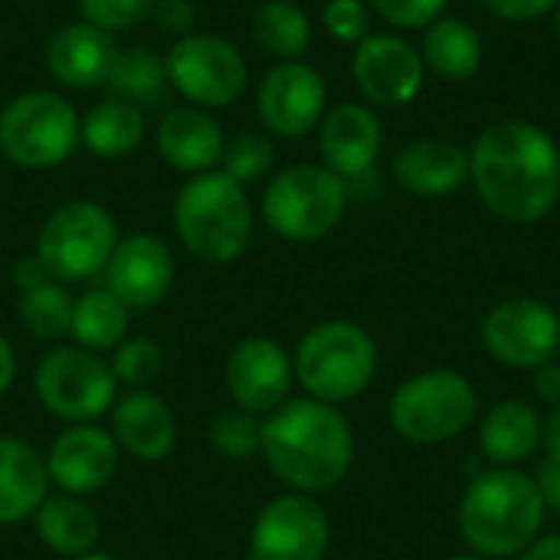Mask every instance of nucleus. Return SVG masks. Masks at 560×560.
Returning a JSON list of instances; mask_svg holds the SVG:
<instances>
[{
  "instance_id": "28",
  "label": "nucleus",
  "mask_w": 560,
  "mask_h": 560,
  "mask_svg": "<svg viewBox=\"0 0 560 560\" xmlns=\"http://www.w3.org/2000/svg\"><path fill=\"white\" fill-rule=\"evenodd\" d=\"M128 318L131 308L118 302L105 285L89 289L72 302V322H69V338L95 354L115 351L128 338Z\"/></svg>"
},
{
  "instance_id": "5",
  "label": "nucleus",
  "mask_w": 560,
  "mask_h": 560,
  "mask_svg": "<svg viewBox=\"0 0 560 560\" xmlns=\"http://www.w3.org/2000/svg\"><path fill=\"white\" fill-rule=\"evenodd\" d=\"M292 368L308 397L345 404L371 387L377 374V345L354 322H322L302 335Z\"/></svg>"
},
{
  "instance_id": "46",
  "label": "nucleus",
  "mask_w": 560,
  "mask_h": 560,
  "mask_svg": "<svg viewBox=\"0 0 560 560\" xmlns=\"http://www.w3.org/2000/svg\"><path fill=\"white\" fill-rule=\"evenodd\" d=\"M522 560H560V535L538 538L532 548H525Z\"/></svg>"
},
{
  "instance_id": "45",
  "label": "nucleus",
  "mask_w": 560,
  "mask_h": 560,
  "mask_svg": "<svg viewBox=\"0 0 560 560\" xmlns=\"http://www.w3.org/2000/svg\"><path fill=\"white\" fill-rule=\"evenodd\" d=\"M13 381H16V351H13L10 338L0 331V397L10 390Z\"/></svg>"
},
{
  "instance_id": "29",
  "label": "nucleus",
  "mask_w": 560,
  "mask_h": 560,
  "mask_svg": "<svg viewBox=\"0 0 560 560\" xmlns=\"http://www.w3.org/2000/svg\"><path fill=\"white\" fill-rule=\"evenodd\" d=\"M144 138V115L135 102L128 98H105L95 108H89V115L82 118V144L95 154V158H125L131 154Z\"/></svg>"
},
{
  "instance_id": "9",
  "label": "nucleus",
  "mask_w": 560,
  "mask_h": 560,
  "mask_svg": "<svg viewBox=\"0 0 560 560\" xmlns=\"http://www.w3.org/2000/svg\"><path fill=\"white\" fill-rule=\"evenodd\" d=\"M115 246V217L95 200H69L39 226L33 256L56 282H85L105 272Z\"/></svg>"
},
{
  "instance_id": "40",
  "label": "nucleus",
  "mask_w": 560,
  "mask_h": 560,
  "mask_svg": "<svg viewBox=\"0 0 560 560\" xmlns=\"http://www.w3.org/2000/svg\"><path fill=\"white\" fill-rule=\"evenodd\" d=\"M538 492L545 509L558 512L560 515V459H545L538 469Z\"/></svg>"
},
{
  "instance_id": "36",
  "label": "nucleus",
  "mask_w": 560,
  "mask_h": 560,
  "mask_svg": "<svg viewBox=\"0 0 560 560\" xmlns=\"http://www.w3.org/2000/svg\"><path fill=\"white\" fill-rule=\"evenodd\" d=\"M75 3L85 23L112 36L121 30L141 26L148 16H154V7H158V0H75Z\"/></svg>"
},
{
  "instance_id": "35",
  "label": "nucleus",
  "mask_w": 560,
  "mask_h": 560,
  "mask_svg": "<svg viewBox=\"0 0 560 560\" xmlns=\"http://www.w3.org/2000/svg\"><path fill=\"white\" fill-rule=\"evenodd\" d=\"M276 161V148L266 135L259 131H240L236 138L223 141V154H220V171L226 177H233L236 184H253L259 177L269 174Z\"/></svg>"
},
{
  "instance_id": "23",
  "label": "nucleus",
  "mask_w": 560,
  "mask_h": 560,
  "mask_svg": "<svg viewBox=\"0 0 560 560\" xmlns=\"http://www.w3.org/2000/svg\"><path fill=\"white\" fill-rule=\"evenodd\" d=\"M49 489L46 456L20 436H0V528L33 518Z\"/></svg>"
},
{
  "instance_id": "26",
  "label": "nucleus",
  "mask_w": 560,
  "mask_h": 560,
  "mask_svg": "<svg viewBox=\"0 0 560 560\" xmlns=\"http://www.w3.org/2000/svg\"><path fill=\"white\" fill-rule=\"evenodd\" d=\"M36 535L39 541L59 555V558H82L92 555L102 535V518L98 512L79 499V495H66V492H49L43 499V505L33 515Z\"/></svg>"
},
{
  "instance_id": "41",
  "label": "nucleus",
  "mask_w": 560,
  "mask_h": 560,
  "mask_svg": "<svg viewBox=\"0 0 560 560\" xmlns=\"http://www.w3.org/2000/svg\"><path fill=\"white\" fill-rule=\"evenodd\" d=\"M538 374H535V390H538V397L545 400V404H551V407H560V364L555 361H548V364H541V368H535Z\"/></svg>"
},
{
  "instance_id": "25",
  "label": "nucleus",
  "mask_w": 560,
  "mask_h": 560,
  "mask_svg": "<svg viewBox=\"0 0 560 560\" xmlns=\"http://www.w3.org/2000/svg\"><path fill=\"white\" fill-rule=\"evenodd\" d=\"M417 49H420L427 72H433L443 82H469L472 75H479L486 62L482 33L469 20L450 16V13H443L423 30V39Z\"/></svg>"
},
{
  "instance_id": "27",
  "label": "nucleus",
  "mask_w": 560,
  "mask_h": 560,
  "mask_svg": "<svg viewBox=\"0 0 560 560\" xmlns=\"http://www.w3.org/2000/svg\"><path fill=\"white\" fill-rule=\"evenodd\" d=\"M479 446L482 453L499 466H515L535 456L541 446V417L525 400H502L495 404L482 427H479Z\"/></svg>"
},
{
  "instance_id": "39",
  "label": "nucleus",
  "mask_w": 560,
  "mask_h": 560,
  "mask_svg": "<svg viewBox=\"0 0 560 560\" xmlns=\"http://www.w3.org/2000/svg\"><path fill=\"white\" fill-rule=\"evenodd\" d=\"M560 0H482V7L502 23H535L551 16Z\"/></svg>"
},
{
  "instance_id": "8",
  "label": "nucleus",
  "mask_w": 560,
  "mask_h": 560,
  "mask_svg": "<svg viewBox=\"0 0 560 560\" xmlns=\"http://www.w3.org/2000/svg\"><path fill=\"white\" fill-rule=\"evenodd\" d=\"M33 390L46 413L69 423H98L118 400V381L105 354L79 345L46 351L33 368Z\"/></svg>"
},
{
  "instance_id": "20",
  "label": "nucleus",
  "mask_w": 560,
  "mask_h": 560,
  "mask_svg": "<svg viewBox=\"0 0 560 560\" xmlns=\"http://www.w3.org/2000/svg\"><path fill=\"white\" fill-rule=\"evenodd\" d=\"M112 413V436L138 463H161L177 446V417L154 390H125Z\"/></svg>"
},
{
  "instance_id": "6",
  "label": "nucleus",
  "mask_w": 560,
  "mask_h": 560,
  "mask_svg": "<svg viewBox=\"0 0 560 560\" xmlns=\"http://www.w3.org/2000/svg\"><path fill=\"white\" fill-rule=\"evenodd\" d=\"M348 210V180L325 164H292L279 171L262 194L266 226L289 243L328 236Z\"/></svg>"
},
{
  "instance_id": "12",
  "label": "nucleus",
  "mask_w": 560,
  "mask_h": 560,
  "mask_svg": "<svg viewBox=\"0 0 560 560\" xmlns=\"http://www.w3.org/2000/svg\"><path fill=\"white\" fill-rule=\"evenodd\" d=\"M331 545V522L315 495L285 492L262 505L249 528V560H322Z\"/></svg>"
},
{
  "instance_id": "17",
  "label": "nucleus",
  "mask_w": 560,
  "mask_h": 560,
  "mask_svg": "<svg viewBox=\"0 0 560 560\" xmlns=\"http://www.w3.org/2000/svg\"><path fill=\"white\" fill-rule=\"evenodd\" d=\"M43 456L56 492L89 499L108 489V482L118 472L121 450L112 430L98 423H69L66 430H59V436L49 443Z\"/></svg>"
},
{
  "instance_id": "13",
  "label": "nucleus",
  "mask_w": 560,
  "mask_h": 560,
  "mask_svg": "<svg viewBox=\"0 0 560 560\" xmlns=\"http://www.w3.org/2000/svg\"><path fill=\"white\" fill-rule=\"evenodd\" d=\"M351 75L371 108H400L423 92L427 66L400 33H371L354 46Z\"/></svg>"
},
{
  "instance_id": "16",
  "label": "nucleus",
  "mask_w": 560,
  "mask_h": 560,
  "mask_svg": "<svg viewBox=\"0 0 560 560\" xmlns=\"http://www.w3.org/2000/svg\"><path fill=\"white\" fill-rule=\"evenodd\" d=\"M292 381H295V368L289 351L266 335L243 338L230 351L223 368V384L233 407L256 417H269L272 410H279L289 400Z\"/></svg>"
},
{
  "instance_id": "22",
  "label": "nucleus",
  "mask_w": 560,
  "mask_h": 560,
  "mask_svg": "<svg viewBox=\"0 0 560 560\" xmlns=\"http://www.w3.org/2000/svg\"><path fill=\"white\" fill-rule=\"evenodd\" d=\"M390 171L413 197H450L469 184V148L450 138H417L394 154Z\"/></svg>"
},
{
  "instance_id": "15",
  "label": "nucleus",
  "mask_w": 560,
  "mask_h": 560,
  "mask_svg": "<svg viewBox=\"0 0 560 560\" xmlns=\"http://www.w3.org/2000/svg\"><path fill=\"white\" fill-rule=\"evenodd\" d=\"M328 112V85L322 72L302 59L272 66L256 89V115L279 138H302L322 125Z\"/></svg>"
},
{
  "instance_id": "3",
  "label": "nucleus",
  "mask_w": 560,
  "mask_h": 560,
  "mask_svg": "<svg viewBox=\"0 0 560 560\" xmlns=\"http://www.w3.org/2000/svg\"><path fill=\"white\" fill-rule=\"evenodd\" d=\"M545 512L532 476L492 469L469 482L459 502V532L479 558H512L538 541Z\"/></svg>"
},
{
  "instance_id": "38",
  "label": "nucleus",
  "mask_w": 560,
  "mask_h": 560,
  "mask_svg": "<svg viewBox=\"0 0 560 560\" xmlns=\"http://www.w3.org/2000/svg\"><path fill=\"white\" fill-rule=\"evenodd\" d=\"M450 0H368L371 13H377L394 30H427L433 20L446 13Z\"/></svg>"
},
{
  "instance_id": "2",
  "label": "nucleus",
  "mask_w": 560,
  "mask_h": 560,
  "mask_svg": "<svg viewBox=\"0 0 560 560\" xmlns=\"http://www.w3.org/2000/svg\"><path fill=\"white\" fill-rule=\"evenodd\" d=\"M262 459L302 495L331 492L354 463V433L335 404L299 397L262 417Z\"/></svg>"
},
{
  "instance_id": "33",
  "label": "nucleus",
  "mask_w": 560,
  "mask_h": 560,
  "mask_svg": "<svg viewBox=\"0 0 560 560\" xmlns=\"http://www.w3.org/2000/svg\"><path fill=\"white\" fill-rule=\"evenodd\" d=\"M207 440L210 446L230 459V463H246L253 456L262 453V417L256 413H246L240 407L233 410H223L210 420L207 427Z\"/></svg>"
},
{
  "instance_id": "31",
  "label": "nucleus",
  "mask_w": 560,
  "mask_h": 560,
  "mask_svg": "<svg viewBox=\"0 0 560 560\" xmlns=\"http://www.w3.org/2000/svg\"><path fill=\"white\" fill-rule=\"evenodd\" d=\"M72 295L66 289V282L46 279L33 289L16 292V315L23 322V328L43 341H56L69 335V322H72Z\"/></svg>"
},
{
  "instance_id": "30",
  "label": "nucleus",
  "mask_w": 560,
  "mask_h": 560,
  "mask_svg": "<svg viewBox=\"0 0 560 560\" xmlns=\"http://www.w3.org/2000/svg\"><path fill=\"white\" fill-rule=\"evenodd\" d=\"M253 43L279 62H295L312 46V20L295 0H266L253 13Z\"/></svg>"
},
{
  "instance_id": "34",
  "label": "nucleus",
  "mask_w": 560,
  "mask_h": 560,
  "mask_svg": "<svg viewBox=\"0 0 560 560\" xmlns=\"http://www.w3.org/2000/svg\"><path fill=\"white\" fill-rule=\"evenodd\" d=\"M112 374L118 381V387H128V390H151V384L161 377L164 371V354H161V345L151 341V338H141V335H131L125 338L112 358Z\"/></svg>"
},
{
  "instance_id": "21",
  "label": "nucleus",
  "mask_w": 560,
  "mask_h": 560,
  "mask_svg": "<svg viewBox=\"0 0 560 560\" xmlns=\"http://www.w3.org/2000/svg\"><path fill=\"white\" fill-rule=\"evenodd\" d=\"M118 59V43L112 33L92 23H66L46 43V69L56 82L72 89L108 85L112 66Z\"/></svg>"
},
{
  "instance_id": "49",
  "label": "nucleus",
  "mask_w": 560,
  "mask_h": 560,
  "mask_svg": "<svg viewBox=\"0 0 560 560\" xmlns=\"http://www.w3.org/2000/svg\"><path fill=\"white\" fill-rule=\"evenodd\" d=\"M446 560H486V558H469V555H456V558H446Z\"/></svg>"
},
{
  "instance_id": "47",
  "label": "nucleus",
  "mask_w": 560,
  "mask_h": 560,
  "mask_svg": "<svg viewBox=\"0 0 560 560\" xmlns=\"http://www.w3.org/2000/svg\"><path fill=\"white\" fill-rule=\"evenodd\" d=\"M72 560H121V558H115V555H102V551H92V555H82V558H72Z\"/></svg>"
},
{
  "instance_id": "48",
  "label": "nucleus",
  "mask_w": 560,
  "mask_h": 560,
  "mask_svg": "<svg viewBox=\"0 0 560 560\" xmlns=\"http://www.w3.org/2000/svg\"><path fill=\"white\" fill-rule=\"evenodd\" d=\"M551 23H555V33H558V39H560V3L555 7V13H551Z\"/></svg>"
},
{
  "instance_id": "7",
  "label": "nucleus",
  "mask_w": 560,
  "mask_h": 560,
  "mask_svg": "<svg viewBox=\"0 0 560 560\" xmlns=\"http://www.w3.org/2000/svg\"><path fill=\"white\" fill-rule=\"evenodd\" d=\"M82 141L75 108L56 92H23L0 112V154L26 171H49L72 158Z\"/></svg>"
},
{
  "instance_id": "24",
  "label": "nucleus",
  "mask_w": 560,
  "mask_h": 560,
  "mask_svg": "<svg viewBox=\"0 0 560 560\" xmlns=\"http://www.w3.org/2000/svg\"><path fill=\"white\" fill-rule=\"evenodd\" d=\"M158 154L180 174L213 171L223 154V131L203 108H174L158 125Z\"/></svg>"
},
{
  "instance_id": "19",
  "label": "nucleus",
  "mask_w": 560,
  "mask_h": 560,
  "mask_svg": "<svg viewBox=\"0 0 560 560\" xmlns=\"http://www.w3.org/2000/svg\"><path fill=\"white\" fill-rule=\"evenodd\" d=\"M318 151L328 171L345 180L364 177L384 151V125L364 102H341L318 125Z\"/></svg>"
},
{
  "instance_id": "42",
  "label": "nucleus",
  "mask_w": 560,
  "mask_h": 560,
  "mask_svg": "<svg viewBox=\"0 0 560 560\" xmlns=\"http://www.w3.org/2000/svg\"><path fill=\"white\" fill-rule=\"evenodd\" d=\"M46 279H52V276L46 272V266H43L36 256H30V259H20V262H16V269H13L16 292H23V289H33V285L46 282Z\"/></svg>"
},
{
  "instance_id": "14",
  "label": "nucleus",
  "mask_w": 560,
  "mask_h": 560,
  "mask_svg": "<svg viewBox=\"0 0 560 560\" xmlns=\"http://www.w3.org/2000/svg\"><path fill=\"white\" fill-rule=\"evenodd\" d=\"M482 341L509 368H541L560 348L558 312L541 299H505L486 315Z\"/></svg>"
},
{
  "instance_id": "32",
  "label": "nucleus",
  "mask_w": 560,
  "mask_h": 560,
  "mask_svg": "<svg viewBox=\"0 0 560 560\" xmlns=\"http://www.w3.org/2000/svg\"><path fill=\"white\" fill-rule=\"evenodd\" d=\"M108 89L118 95V98H128V102H158L167 89V66L158 52H151L148 46H135V49H125L118 52L115 66H112V75H108Z\"/></svg>"
},
{
  "instance_id": "10",
  "label": "nucleus",
  "mask_w": 560,
  "mask_h": 560,
  "mask_svg": "<svg viewBox=\"0 0 560 560\" xmlns=\"http://www.w3.org/2000/svg\"><path fill=\"white\" fill-rule=\"evenodd\" d=\"M476 390L456 371H423L390 397V427L397 436L433 446L459 436L476 420Z\"/></svg>"
},
{
  "instance_id": "11",
  "label": "nucleus",
  "mask_w": 560,
  "mask_h": 560,
  "mask_svg": "<svg viewBox=\"0 0 560 560\" xmlns=\"http://www.w3.org/2000/svg\"><path fill=\"white\" fill-rule=\"evenodd\" d=\"M167 82L197 108H226L246 89V59L240 49L213 33L180 36L167 56Z\"/></svg>"
},
{
  "instance_id": "37",
  "label": "nucleus",
  "mask_w": 560,
  "mask_h": 560,
  "mask_svg": "<svg viewBox=\"0 0 560 560\" xmlns=\"http://www.w3.org/2000/svg\"><path fill=\"white\" fill-rule=\"evenodd\" d=\"M371 7L368 0H328L322 10V26L331 39L358 46L364 36H371Z\"/></svg>"
},
{
  "instance_id": "4",
  "label": "nucleus",
  "mask_w": 560,
  "mask_h": 560,
  "mask_svg": "<svg viewBox=\"0 0 560 560\" xmlns=\"http://www.w3.org/2000/svg\"><path fill=\"white\" fill-rule=\"evenodd\" d=\"M174 230L184 249L203 262L226 266L253 240V207L246 187L223 171L194 174L174 200Z\"/></svg>"
},
{
  "instance_id": "1",
  "label": "nucleus",
  "mask_w": 560,
  "mask_h": 560,
  "mask_svg": "<svg viewBox=\"0 0 560 560\" xmlns=\"http://www.w3.org/2000/svg\"><path fill=\"white\" fill-rule=\"evenodd\" d=\"M469 180L486 210L512 226H532L560 203V148L528 118H502L469 148Z\"/></svg>"
},
{
  "instance_id": "44",
  "label": "nucleus",
  "mask_w": 560,
  "mask_h": 560,
  "mask_svg": "<svg viewBox=\"0 0 560 560\" xmlns=\"http://www.w3.org/2000/svg\"><path fill=\"white\" fill-rule=\"evenodd\" d=\"M541 446L548 459H560V407H551V413L541 420Z\"/></svg>"
},
{
  "instance_id": "43",
  "label": "nucleus",
  "mask_w": 560,
  "mask_h": 560,
  "mask_svg": "<svg viewBox=\"0 0 560 560\" xmlns=\"http://www.w3.org/2000/svg\"><path fill=\"white\" fill-rule=\"evenodd\" d=\"M154 16H158V20H164V26H167V30H174V26H187V23H190L194 7H190L187 0H158Z\"/></svg>"
},
{
  "instance_id": "18",
  "label": "nucleus",
  "mask_w": 560,
  "mask_h": 560,
  "mask_svg": "<svg viewBox=\"0 0 560 560\" xmlns=\"http://www.w3.org/2000/svg\"><path fill=\"white\" fill-rule=\"evenodd\" d=\"M102 276L105 289L131 312L154 308L174 285V256L164 240L151 233H131L118 240Z\"/></svg>"
}]
</instances>
